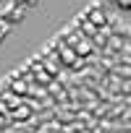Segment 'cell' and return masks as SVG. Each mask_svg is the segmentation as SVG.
<instances>
[{"instance_id":"7a4b0ae2","label":"cell","mask_w":131,"mask_h":133,"mask_svg":"<svg viewBox=\"0 0 131 133\" xmlns=\"http://www.w3.org/2000/svg\"><path fill=\"white\" fill-rule=\"evenodd\" d=\"M87 21H92L94 26H102V24H105V13H102V8H92V11L87 13Z\"/></svg>"},{"instance_id":"6da1fadb","label":"cell","mask_w":131,"mask_h":133,"mask_svg":"<svg viewBox=\"0 0 131 133\" xmlns=\"http://www.w3.org/2000/svg\"><path fill=\"white\" fill-rule=\"evenodd\" d=\"M55 52H58V60H60V63L74 65V68L79 65V55H76V52H74L68 44H66V42H58V44H55Z\"/></svg>"}]
</instances>
